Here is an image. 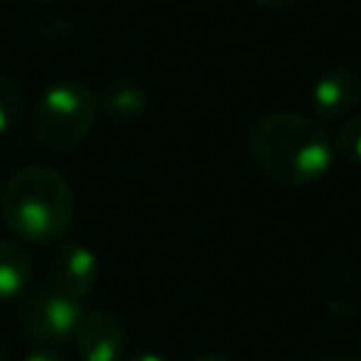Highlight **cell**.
Listing matches in <instances>:
<instances>
[{
  "instance_id": "obj_1",
  "label": "cell",
  "mask_w": 361,
  "mask_h": 361,
  "mask_svg": "<svg viewBox=\"0 0 361 361\" xmlns=\"http://www.w3.org/2000/svg\"><path fill=\"white\" fill-rule=\"evenodd\" d=\"M248 152L268 180L288 189L310 186L333 166V144L324 127L293 110H274L257 118Z\"/></svg>"
},
{
  "instance_id": "obj_2",
  "label": "cell",
  "mask_w": 361,
  "mask_h": 361,
  "mask_svg": "<svg viewBox=\"0 0 361 361\" xmlns=\"http://www.w3.org/2000/svg\"><path fill=\"white\" fill-rule=\"evenodd\" d=\"M0 212L23 243H56L71 231L76 203L68 180L56 169L28 164L6 180Z\"/></svg>"
},
{
  "instance_id": "obj_3",
  "label": "cell",
  "mask_w": 361,
  "mask_h": 361,
  "mask_svg": "<svg viewBox=\"0 0 361 361\" xmlns=\"http://www.w3.org/2000/svg\"><path fill=\"white\" fill-rule=\"evenodd\" d=\"M99 116V96L90 85L65 79L42 90L31 113V130L42 149L71 152L93 130Z\"/></svg>"
},
{
  "instance_id": "obj_4",
  "label": "cell",
  "mask_w": 361,
  "mask_h": 361,
  "mask_svg": "<svg viewBox=\"0 0 361 361\" xmlns=\"http://www.w3.org/2000/svg\"><path fill=\"white\" fill-rule=\"evenodd\" d=\"M82 313V299L62 293L48 279L31 282L20 302V330L34 347H56L73 338Z\"/></svg>"
},
{
  "instance_id": "obj_5",
  "label": "cell",
  "mask_w": 361,
  "mask_h": 361,
  "mask_svg": "<svg viewBox=\"0 0 361 361\" xmlns=\"http://www.w3.org/2000/svg\"><path fill=\"white\" fill-rule=\"evenodd\" d=\"M71 341L82 361H124L127 355V327L110 310H85Z\"/></svg>"
},
{
  "instance_id": "obj_6",
  "label": "cell",
  "mask_w": 361,
  "mask_h": 361,
  "mask_svg": "<svg viewBox=\"0 0 361 361\" xmlns=\"http://www.w3.org/2000/svg\"><path fill=\"white\" fill-rule=\"evenodd\" d=\"M361 102V76L350 65H333L310 85V107L319 121H341Z\"/></svg>"
},
{
  "instance_id": "obj_7",
  "label": "cell",
  "mask_w": 361,
  "mask_h": 361,
  "mask_svg": "<svg viewBox=\"0 0 361 361\" xmlns=\"http://www.w3.org/2000/svg\"><path fill=\"white\" fill-rule=\"evenodd\" d=\"M48 282L73 299H85L99 282V257L82 243H62L51 257Z\"/></svg>"
},
{
  "instance_id": "obj_8",
  "label": "cell",
  "mask_w": 361,
  "mask_h": 361,
  "mask_svg": "<svg viewBox=\"0 0 361 361\" xmlns=\"http://www.w3.org/2000/svg\"><path fill=\"white\" fill-rule=\"evenodd\" d=\"M31 282H34L31 254L20 243L0 240V302L23 296Z\"/></svg>"
},
{
  "instance_id": "obj_9",
  "label": "cell",
  "mask_w": 361,
  "mask_h": 361,
  "mask_svg": "<svg viewBox=\"0 0 361 361\" xmlns=\"http://www.w3.org/2000/svg\"><path fill=\"white\" fill-rule=\"evenodd\" d=\"M96 96H99V110L110 118H135L149 104L147 90L130 79H113Z\"/></svg>"
},
{
  "instance_id": "obj_10",
  "label": "cell",
  "mask_w": 361,
  "mask_h": 361,
  "mask_svg": "<svg viewBox=\"0 0 361 361\" xmlns=\"http://www.w3.org/2000/svg\"><path fill=\"white\" fill-rule=\"evenodd\" d=\"M20 116V90L11 82V76H6L0 71V135H6Z\"/></svg>"
},
{
  "instance_id": "obj_11",
  "label": "cell",
  "mask_w": 361,
  "mask_h": 361,
  "mask_svg": "<svg viewBox=\"0 0 361 361\" xmlns=\"http://www.w3.org/2000/svg\"><path fill=\"white\" fill-rule=\"evenodd\" d=\"M336 147H338V152L347 161H353V164L361 166V113L358 116H350L341 124V130L336 135Z\"/></svg>"
},
{
  "instance_id": "obj_12",
  "label": "cell",
  "mask_w": 361,
  "mask_h": 361,
  "mask_svg": "<svg viewBox=\"0 0 361 361\" xmlns=\"http://www.w3.org/2000/svg\"><path fill=\"white\" fill-rule=\"evenodd\" d=\"M23 361H68L56 347H34Z\"/></svg>"
},
{
  "instance_id": "obj_13",
  "label": "cell",
  "mask_w": 361,
  "mask_h": 361,
  "mask_svg": "<svg viewBox=\"0 0 361 361\" xmlns=\"http://www.w3.org/2000/svg\"><path fill=\"white\" fill-rule=\"evenodd\" d=\"M124 361H166V358L161 353H135V355H130Z\"/></svg>"
},
{
  "instance_id": "obj_14",
  "label": "cell",
  "mask_w": 361,
  "mask_h": 361,
  "mask_svg": "<svg viewBox=\"0 0 361 361\" xmlns=\"http://www.w3.org/2000/svg\"><path fill=\"white\" fill-rule=\"evenodd\" d=\"M254 3L262 8H285V6H293L296 0H254Z\"/></svg>"
},
{
  "instance_id": "obj_15",
  "label": "cell",
  "mask_w": 361,
  "mask_h": 361,
  "mask_svg": "<svg viewBox=\"0 0 361 361\" xmlns=\"http://www.w3.org/2000/svg\"><path fill=\"white\" fill-rule=\"evenodd\" d=\"M192 361H237V358H231V355H226V353H206V355H197V358H192Z\"/></svg>"
},
{
  "instance_id": "obj_16",
  "label": "cell",
  "mask_w": 361,
  "mask_h": 361,
  "mask_svg": "<svg viewBox=\"0 0 361 361\" xmlns=\"http://www.w3.org/2000/svg\"><path fill=\"white\" fill-rule=\"evenodd\" d=\"M322 361H358V358L350 355V353H330V355H324Z\"/></svg>"
},
{
  "instance_id": "obj_17",
  "label": "cell",
  "mask_w": 361,
  "mask_h": 361,
  "mask_svg": "<svg viewBox=\"0 0 361 361\" xmlns=\"http://www.w3.org/2000/svg\"><path fill=\"white\" fill-rule=\"evenodd\" d=\"M0 361H6V347H3V341H0Z\"/></svg>"
},
{
  "instance_id": "obj_18",
  "label": "cell",
  "mask_w": 361,
  "mask_h": 361,
  "mask_svg": "<svg viewBox=\"0 0 361 361\" xmlns=\"http://www.w3.org/2000/svg\"><path fill=\"white\" fill-rule=\"evenodd\" d=\"M31 3H54V0H31Z\"/></svg>"
},
{
  "instance_id": "obj_19",
  "label": "cell",
  "mask_w": 361,
  "mask_h": 361,
  "mask_svg": "<svg viewBox=\"0 0 361 361\" xmlns=\"http://www.w3.org/2000/svg\"><path fill=\"white\" fill-rule=\"evenodd\" d=\"M358 361H361V355H358Z\"/></svg>"
}]
</instances>
